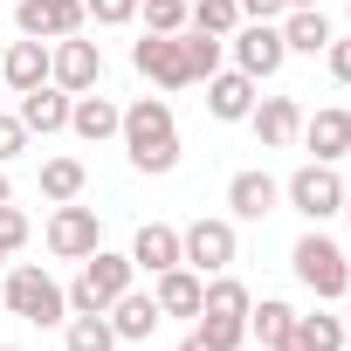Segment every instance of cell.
I'll use <instances>...</instances> for the list:
<instances>
[{
    "instance_id": "28",
    "label": "cell",
    "mask_w": 351,
    "mask_h": 351,
    "mask_svg": "<svg viewBox=\"0 0 351 351\" xmlns=\"http://www.w3.org/2000/svg\"><path fill=\"white\" fill-rule=\"evenodd\" d=\"M296 324V310L289 303H276V296H262V303H248V337H262V344H276L282 330Z\"/></svg>"
},
{
    "instance_id": "10",
    "label": "cell",
    "mask_w": 351,
    "mask_h": 351,
    "mask_svg": "<svg viewBox=\"0 0 351 351\" xmlns=\"http://www.w3.org/2000/svg\"><path fill=\"white\" fill-rule=\"evenodd\" d=\"M180 262L200 276H228L234 269V221H193L180 228Z\"/></svg>"
},
{
    "instance_id": "24",
    "label": "cell",
    "mask_w": 351,
    "mask_h": 351,
    "mask_svg": "<svg viewBox=\"0 0 351 351\" xmlns=\"http://www.w3.org/2000/svg\"><path fill=\"white\" fill-rule=\"evenodd\" d=\"M83 186H90V172H83V158H42V200H83Z\"/></svg>"
},
{
    "instance_id": "16",
    "label": "cell",
    "mask_w": 351,
    "mask_h": 351,
    "mask_svg": "<svg viewBox=\"0 0 351 351\" xmlns=\"http://www.w3.org/2000/svg\"><path fill=\"white\" fill-rule=\"evenodd\" d=\"M131 269L145 276H165V269H180V228H165V221H145L131 234Z\"/></svg>"
},
{
    "instance_id": "5",
    "label": "cell",
    "mask_w": 351,
    "mask_h": 351,
    "mask_svg": "<svg viewBox=\"0 0 351 351\" xmlns=\"http://www.w3.org/2000/svg\"><path fill=\"white\" fill-rule=\"evenodd\" d=\"M282 200H289L310 228H324V221L344 207V180H337V165H317V158H310V165H296L289 180H282Z\"/></svg>"
},
{
    "instance_id": "3",
    "label": "cell",
    "mask_w": 351,
    "mask_h": 351,
    "mask_svg": "<svg viewBox=\"0 0 351 351\" xmlns=\"http://www.w3.org/2000/svg\"><path fill=\"white\" fill-rule=\"evenodd\" d=\"M0 296H8V310L21 317V324H69V289L49 276V269H35V262H21V269H8V289H0Z\"/></svg>"
},
{
    "instance_id": "17",
    "label": "cell",
    "mask_w": 351,
    "mask_h": 351,
    "mask_svg": "<svg viewBox=\"0 0 351 351\" xmlns=\"http://www.w3.org/2000/svg\"><path fill=\"white\" fill-rule=\"evenodd\" d=\"M0 83H8L14 97H28L35 83H49V42H35V35H21L8 56H0Z\"/></svg>"
},
{
    "instance_id": "6",
    "label": "cell",
    "mask_w": 351,
    "mask_h": 351,
    "mask_svg": "<svg viewBox=\"0 0 351 351\" xmlns=\"http://www.w3.org/2000/svg\"><path fill=\"white\" fill-rule=\"evenodd\" d=\"M228 56H234V69H241V76H255V83H269V76L289 62V49H282V28H276V21H241V28L228 35Z\"/></svg>"
},
{
    "instance_id": "41",
    "label": "cell",
    "mask_w": 351,
    "mask_h": 351,
    "mask_svg": "<svg viewBox=\"0 0 351 351\" xmlns=\"http://www.w3.org/2000/svg\"><path fill=\"white\" fill-rule=\"evenodd\" d=\"M344 145H351V110H344Z\"/></svg>"
},
{
    "instance_id": "43",
    "label": "cell",
    "mask_w": 351,
    "mask_h": 351,
    "mask_svg": "<svg viewBox=\"0 0 351 351\" xmlns=\"http://www.w3.org/2000/svg\"><path fill=\"white\" fill-rule=\"evenodd\" d=\"M344 351H351V337H344Z\"/></svg>"
},
{
    "instance_id": "32",
    "label": "cell",
    "mask_w": 351,
    "mask_h": 351,
    "mask_svg": "<svg viewBox=\"0 0 351 351\" xmlns=\"http://www.w3.org/2000/svg\"><path fill=\"white\" fill-rule=\"evenodd\" d=\"M83 14H90L97 28H131V21H138V0H83Z\"/></svg>"
},
{
    "instance_id": "45",
    "label": "cell",
    "mask_w": 351,
    "mask_h": 351,
    "mask_svg": "<svg viewBox=\"0 0 351 351\" xmlns=\"http://www.w3.org/2000/svg\"><path fill=\"white\" fill-rule=\"evenodd\" d=\"M344 296H351V289H344Z\"/></svg>"
},
{
    "instance_id": "11",
    "label": "cell",
    "mask_w": 351,
    "mask_h": 351,
    "mask_svg": "<svg viewBox=\"0 0 351 351\" xmlns=\"http://www.w3.org/2000/svg\"><path fill=\"white\" fill-rule=\"evenodd\" d=\"M83 0H14V28L35 35V42H62V35H83Z\"/></svg>"
},
{
    "instance_id": "1",
    "label": "cell",
    "mask_w": 351,
    "mask_h": 351,
    "mask_svg": "<svg viewBox=\"0 0 351 351\" xmlns=\"http://www.w3.org/2000/svg\"><path fill=\"white\" fill-rule=\"evenodd\" d=\"M117 138H124V158L138 172H172V165H180V117H172L165 97H138L124 110Z\"/></svg>"
},
{
    "instance_id": "37",
    "label": "cell",
    "mask_w": 351,
    "mask_h": 351,
    "mask_svg": "<svg viewBox=\"0 0 351 351\" xmlns=\"http://www.w3.org/2000/svg\"><path fill=\"white\" fill-rule=\"evenodd\" d=\"M180 351H214V344H207V337H200V330H193V337H186V344H180Z\"/></svg>"
},
{
    "instance_id": "21",
    "label": "cell",
    "mask_w": 351,
    "mask_h": 351,
    "mask_svg": "<svg viewBox=\"0 0 351 351\" xmlns=\"http://www.w3.org/2000/svg\"><path fill=\"white\" fill-rule=\"evenodd\" d=\"M276 28H282V49H289V56H324V49H330V21H324V8H289Z\"/></svg>"
},
{
    "instance_id": "38",
    "label": "cell",
    "mask_w": 351,
    "mask_h": 351,
    "mask_svg": "<svg viewBox=\"0 0 351 351\" xmlns=\"http://www.w3.org/2000/svg\"><path fill=\"white\" fill-rule=\"evenodd\" d=\"M8 200H14V186H8V172H0V207H8Z\"/></svg>"
},
{
    "instance_id": "2",
    "label": "cell",
    "mask_w": 351,
    "mask_h": 351,
    "mask_svg": "<svg viewBox=\"0 0 351 351\" xmlns=\"http://www.w3.org/2000/svg\"><path fill=\"white\" fill-rule=\"evenodd\" d=\"M289 269H296V282H303L317 303H337V296L351 289V255H344L324 228H310V234L289 248Z\"/></svg>"
},
{
    "instance_id": "42",
    "label": "cell",
    "mask_w": 351,
    "mask_h": 351,
    "mask_svg": "<svg viewBox=\"0 0 351 351\" xmlns=\"http://www.w3.org/2000/svg\"><path fill=\"white\" fill-rule=\"evenodd\" d=\"M0 351H21V344H0Z\"/></svg>"
},
{
    "instance_id": "31",
    "label": "cell",
    "mask_w": 351,
    "mask_h": 351,
    "mask_svg": "<svg viewBox=\"0 0 351 351\" xmlns=\"http://www.w3.org/2000/svg\"><path fill=\"white\" fill-rule=\"evenodd\" d=\"M193 330H200L214 351H241V337H248V317H200Z\"/></svg>"
},
{
    "instance_id": "25",
    "label": "cell",
    "mask_w": 351,
    "mask_h": 351,
    "mask_svg": "<svg viewBox=\"0 0 351 351\" xmlns=\"http://www.w3.org/2000/svg\"><path fill=\"white\" fill-rule=\"evenodd\" d=\"M186 28H200V35H234L241 28V0H193V8H186Z\"/></svg>"
},
{
    "instance_id": "30",
    "label": "cell",
    "mask_w": 351,
    "mask_h": 351,
    "mask_svg": "<svg viewBox=\"0 0 351 351\" xmlns=\"http://www.w3.org/2000/svg\"><path fill=\"white\" fill-rule=\"evenodd\" d=\"M145 14V35H180L186 28V0H138Z\"/></svg>"
},
{
    "instance_id": "40",
    "label": "cell",
    "mask_w": 351,
    "mask_h": 351,
    "mask_svg": "<svg viewBox=\"0 0 351 351\" xmlns=\"http://www.w3.org/2000/svg\"><path fill=\"white\" fill-rule=\"evenodd\" d=\"M289 8H324V0H289Z\"/></svg>"
},
{
    "instance_id": "44",
    "label": "cell",
    "mask_w": 351,
    "mask_h": 351,
    "mask_svg": "<svg viewBox=\"0 0 351 351\" xmlns=\"http://www.w3.org/2000/svg\"><path fill=\"white\" fill-rule=\"evenodd\" d=\"M0 262H8V255H0Z\"/></svg>"
},
{
    "instance_id": "22",
    "label": "cell",
    "mask_w": 351,
    "mask_h": 351,
    "mask_svg": "<svg viewBox=\"0 0 351 351\" xmlns=\"http://www.w3.org/2000/svg\"><path fill=\"white\" fill-rule=\"evenodd\" d=\"M269 351H344V324H337V317H324V310H317V317H296Z\"/></svg>"
},
{
    "instance_id": "39",
    "label": "cell",
    "mask_w": 351,
    "mask_h": 351,
    "mask_svg": "<svg viewBox=\"0 0 351 351\" xmlns=\"http://www.w3.org/2000/svg\"><path fill=\"white\" fill-rule=\"evenodd\" d=\"M337 214H344V221H351V186H344V207H337Z\"/></svg>"
},
{
    "instance_id": "15",
    "label": "cell",
    "mask_w": 351,
    "mask_h": 351,
    "mask_svg": "<svg viewBox=\"0 0 351 351\" xmlns=\"http://www.w3.org/2000/svg\"><path fill=\"white\" fill-rule=\"evenodd\" d=\"M69 104H76L69 90H56V83H35V90L21 97V110H14V117L28 124V138H35V131H42V138H56V131H69Z\"/></svg>"
},
{
    "instance_id": "12",
    "label": "cell",
    "mask_w": 351,
    "mask_h": 351,
    "mask_svg": "<svg viewBox=\"0 0 351 351\" xmlns=\"http://www.w3.org/2000/svg\"><path fill=\"white\" fill-rule=\"evenodd\" d=\"M200 296H207V276L200 269H165V276H152V303H158V317H200Z\"/></svg>"
},
{
    "instance_id": "4",
    "label": "cell",
    "mask_w": 351,
    "mask_h": 351,
    "mask_svg": "<svg viewBox=\"0 0 351 351\" xmlns=\"http://www.w3.org/2000/svg\"><path fill=\"white\" fill-rule=\"evenodd\" d=\"M131 255H110V248H97V255H83V276L69 282V317H97V310H110L124 289H131Z\"/></svg>"
},
{
    "instance_id": "29",
    "label": "cell",
    "mask_w": 351,
    "mask_h": 351,
    "mask_svg": "<svg viewBox=\"0 0 351 351\" xmlns=\"http://www.w3.org/2000/svg\"><path fill=\"white\" fill-rule=\"evenodd\" d=\"M186 62H193V83H207V76L228 62V42H221V35H200V28H186Z\"/></svg>"
},
{
    "instance_id": "18",
    "label": "cell",
    "mask_w": 351,
    "mask_h": 351,
    "mask_svg": "<svg viewBox=\"0 0 351 351\" xmlns=\"http://www.w3.org/2000/svg\"><path fill=\"white\" fill-rule=\"evenodd\" d=\"M104 317H110V330H117V344H145V337H152V330L165 324V317H158V303H152L145 289H124V296H117V303H110Z\"/></svg>"
},
{
    "instance_id": "26",
    "label": "cell",
    "mask_w": 351,
    "mask_h": 351,
    "mask_svg": "<svg viewBox=\"0 0 351 351\" xmlns=\"http://www.w3.org/2000/svg\"><path fill=\"white\" fill-rule=\"evenodd\" d=\"M248 289L234 282V276H207V296H200V317H248Z\"/></svg>"
},
{
    "instance_id": "23",
    "label": "cell",
    "mask_w": 351,
    "mask_h": 351,
    "mask_svg": "<svg viewBox=\"0 0 351 351\" xmlns=\"http://www.w3.org/2000/svg\"><path fill=\"white\" fill-rule=\"evenodd\" d=\"M310 152H317V165H337L351 145H344V110H317V117H303V131H296Z\"/></svg>"
},
{
    "instance_id": "27",
    "label": "cell",
    "mask_w": 351,
    "mask_h": 351,
    "mask_svg": "<svg viewBox=\"0 0 351 351\" xmlns=\"http://www.w3.org/2000/svg\"><path fill=\"white\" fill-rule=\"evenodd\" d=\"M62 344H69V351H117V330H110V317H104V310H97V317H69Z\"/></svg>"
},
{
    "instance_id": "20",
    "label": "cell",
    "mask_w": 351,
    "mask_h": 351,
    "mask_svg": "<svg viewBox=\"0 0 351 351\" xmlns=\"http://www.w3.org/2000/svg\"><path fill=\"white\" fill-rule=\"evenodd\" d=\"M248 124H255V138L276 152V145H289V138L303 131V110H296V97H255Z\"/></svg>"
},
{
    "instance_id": "36",
    "label": "cell",
    "mask_w": 351,
    "mask_h": 351,
    "mask_svg": "<svg viewBox=\"0 0 351 351\" xmlns=\"http://www.w3.org/2000/svg\"><path fill=\"white\" fill-rule=\"evenodd\" d=\"M289 0H241V21H282Z\"/></svg>"
},
{
    "instance_id": "8",
    "label": "cell",
    "mask_w": 351,
    "mask_h": 351,
    "mask_svg": "<svg viewBox=\"0 0 351 351\" xmlns=\"http://www.w3.org/2000/svg\"><path fill=\"white\" fill-rule=\"evenodd\" d=\"M49 83H56V90H69V97L97 90V83H104V49H97V42H83V35H62V42L49 49Z\"/></svg>"
},
{
    "instance_id": "34",
    "label": "cell",
    "mask_w": 351,
    "mask_h": 351,
    "mask_svg": "<svg viewBox=\"0 0 351 351\" xmlns=\"http://www.w3.org/2000/svg\"><path fill=\"white\" fill-rule=\"evenodd\" d=\"M21 152H28V124H21L14 110H0V165L21 158Z\"/></svg>"
},
{
    "instance_id": "35",
    "label": "cell",
    "mask_w": 351,
    "mask_h": 351,
    "mask_svg": "<svg viewBox=\"0 0 351 351\" xmlns=\"http://www.w3.org/2000/svg\"><path fill=\"white\" fill-rule=\"evenodd\" d=\"M324 62H330V76H337V83H351V35H330Z\"/></svg>"
},
{
    "instance_id": "19",
    "label": "cell",
    "mask_w": 351,
    "mask_h": 351,
    "mask_svg": "<svg viewBox=\"0 0 351 351\" xmlns=\"http://www.w3.org/2000/svg\"><path fill=\"white\" fill-rule=\"evenodd\" d=\"M117 124H124V110H117L110 97H97V90H83V97L69 104V131H76L83 145H104V138H117Z\"/></svg>"
},
{
    "instance_id": "7",
    "label": "cell",
    "mask_w": 351,
    "mask_h": 351,
    "mask_svg": "<svg viewBox=\"0 0 351 351\" xmlns=\"http://www.w3.org/2000/svg\"><path fill=\"white\" fill-rule=\"evenodd\" d=\"M131 62H138V76H145V83H158V90H186V83H193L186 28H180V35H145V42L131 49Z\"/></svg>"
},
{
    "instance_id": "9",
    "label": "cell",
    "mask_w": 351,
    "mask_h": 351,
    "mask_svg": "<svg viewBox=\"0 0 351 351\" xmlns=\"http://www.w3.org/2000/svg\"><path fill=\"white\" fill-rule=\"evenodd\" d=\"M104 248V221H97V207H76V200H62L56 214H49V255H62V262H83V255H97Z\"/></svg>"
},
{
    "instance_id": "14",
    "label": "cell",
    "mask_w": 351,
    "mask_h": 351,
    "mask_svg": "<svg viewBox=\"0 0 351 351\" xmlns=\"http://www.w3.org/2000/svg\"><path fill=\"white\" fill-rule=\"evenodd\" d=\"M255 76H241V69H214L207 76V110L221 117V124H248V110H255Z\"/></svg>"
},
{
    "instance_id": "33",
    "label": "cell",
    "mask_w": 351,
    "mask_h": 351,
    "mask_svg": "<svg viewBox=\"0 0 351 351\" xmlns=\"http://www.w3.org/2000/svg\"><path fill=\"white\" fill-rule=\"evenodd\" d=\"M28 248V214L8 200V207H0V255H21Z\"/></svg>"
},
{
    "instance_id": "13",
    "label": "cell",
    "mask_w": 351,
    "mask_h": 351,
    "mask_svg": "<svg viewBox=\"0 0 351 351\" xmlns=\"http://www.w3.org/2000/svg\"><path fill=\"white\" fill-rule=\"evenodd\" d=\"M282 207V180H269V172H234L228 180V214L234 221H269Z\"/></svg>"
}]
</instances>
